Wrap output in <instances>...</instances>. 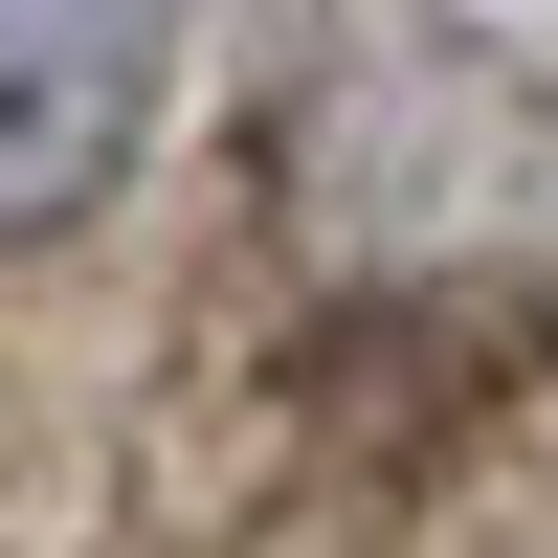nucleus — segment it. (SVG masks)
I'll list each match as a JSON object with an SVG mask.
<instances>
[{
    "mask_svg": "<svg viewBox=\"0 0 558 558\" xmlns=\"http://www.w3.org/2000/svg\"><path fill=\"white\" fill-rule=\"evenodd\" d=\"M134 89H157L134 0H0V223H68L134 157Z\"/></svg>",
    "mask_w": 558,
    "mask_h": 558,
    "instance_id": "nucleus-1",
    "label": "nucleus"
}]
</instances>
